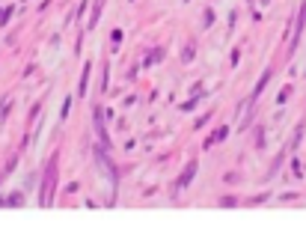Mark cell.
<instances>
[{
  "mask_svg": "<svg viewBox=\"0 0 306 235\" xmlns=\"http://www.w3.org/2000/svg\"><path fill=\"white\" fill-rule=\"evenodd\" d=\"M193 170H196V164H190V167H187V173H185V176H182V179H178V187H185L187 182H190V176H193Z\"/></svg>",
  "mask_w": 306,
  "mask_h": 235,
  "instance_id": "cell-1",
  "label": "cell"
}]
</instances>
